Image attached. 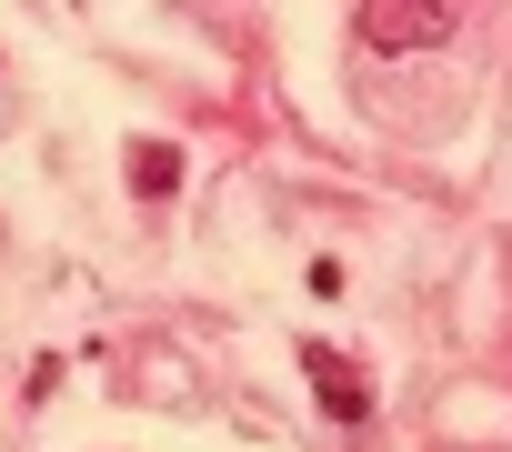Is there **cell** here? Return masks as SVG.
Listing matches in <instances>:
<instances>
[{
  "label": "cell",
  "instance_id": "1",
  "mask_svg": "<svg viewBox=\"0 0 512 452\" xmlns=\"http://www.w3.org/2000/svg\"><path fill=\"white\" fill-rule=\"evenodd\" d=\"M372 51H442L452 41V0H372V11H352Z\"/></svg>",
  "mask_w": 512,
  "mask_h": 452
},
{
  "label": "cell",
  "instance_id": "2",
  "mask_svg": "<svg viewBox=\"0 0 512 452\" xmlns=\"http://www.w3.org/2000/svg\"><path fill=\"white\" fill-rule=\"evenodd\" d=\"M302 372H312V392L332 402V422H372V382H362L332 342H302Z\"/></svg>",
  "mask_w": 512,
  "mask_h": 452
},
{
  "label": "cell",
  "instance_id": "3",
  "mask_svg": "<svg viewBox=\"0 0 512 452\" xmlns=\"http://www.w3.org/2000/svg\"><path fill=\"white\" fill-rule=\"evenodd\" d=\"M131 191H141V201H171V191H181V151H171V141H131Z\"/></svg>",
  "mask_w": 512,
  "mask_h": 452
}]
</instances>
